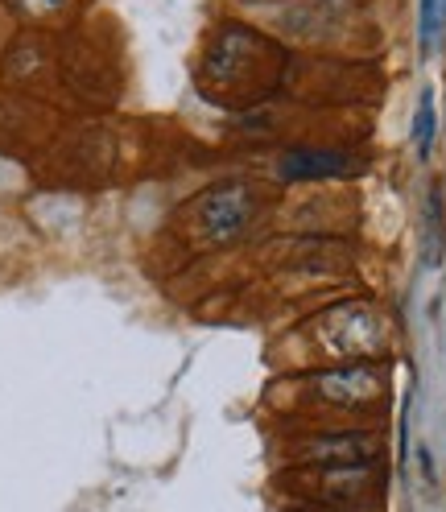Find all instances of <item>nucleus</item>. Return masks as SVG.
I'll return each mask as SVG.
<instances>
[{"mask_svg":"<svg viewBox=\"0 0 446 512\" xmlns=\"http://www.w3.org/2000/svg\"><path fill=\"white\" fill-rule=\"evenodd\" d=\"M314 335H318V343L327 347V356L352 360V364H364V360L380 356V351H385V339H389L385 318H380L372 306H364V302L327 310L314 323Z\"/></svg>","mask_w":446,"mask_h":512,"instance_id":"1","label":"nucleus"},{"mask_svg":"<svg viewBox=\"0 0 446 512\" xmlns=\"http://www.w3.org/2000/svg\"><path fill=\"white\" fill-rule=\"evenodd\" d=\"M252 211H257V203H252V195H248L240 182L215 186V190H207V195L195 203L199 236H203L207 244H228V240H236V236L248 228Z\"/></svg>","mask_w":446,"mask_h":512,"instance_id":"2","label":"nucleus"},{"mask_svg":"<svg viewBox=\"0 0 446 512\" xmlns=\"http://www.w3.org/2000/svg\"><path fill=\"white\" fill-rule=\"evenodd\" d=\"M294 459L302 467H368L380 459V438L368 430L318 434V438L294 446Z\"/></svg>","mask_w":446,"mask_h":512,"instance_id":"3","label":"nucleus"},{"mask_svg":"<svg viewBox=\"0 0 446 512\" xmlns=\"http://www.w3.org/2000/svg\"><path fill=\"white\" fill-rule=\"evenodd\" d=\"M310 488L306 496L318 500L323 508H352L376 496V463L368 467H306Z\"/></svg>","mask_w":446,"mask_h":512,"instance_id":"4","label":"nucleus"},{"mask_svg":"<svg viewBox=\"0 0 446 512\" xmlns=\"http://www.w3.org/2000/svg\"><path fill=\"white\" fill-rule=\"evenodd\" d=\"M380 389H385V376L372 364H347L318 376V397H327L335 405H368L380 397Z\"/></svg>","mask_w":446,"mask_h":512,"instance_id":"5","label":"nucleus"},{"mask_svg":"<svg viewBox=\"0 0 446 512\" xmlns=\"http://www.w3.org/2000/svg\"><path fill=\"white\" fill-rule=\"evenodd\" d=\"M356 162L352 153L343 149H285L281 162H277V174L285 182H318V178H343L352 174Z\"/></svg>","mask_w":446,"mask_h":512,"instance_id":"6","label":"nucleus"},{"mask_svg":"<svg viewBox=\"0 0 446 512\" xmlns=\"http://www.w3.org/2000/svg\"><path fill=\"white\" fill-rule=\"evenodd\" d=\"M442 248H446V215H442V190H430L426 199V265H442Z\"/></svg>","mask_w":446,"mask_h":512,"instance_id":"7","label":"nucleus"},{"mask_svg":"<svg viewBox=\"0 0 446 512\" xmlns=\"http://www.w3.org/2000/svg\"><path fill=\"white\" fill-rule=\"evenodd\" d=\"M434 91L426 87L422 100H418V120H413V145H418V157H430V145H434Z\"/></svg>","mask_w":446,"mask_h":512,"instance_id":"8","label":"nucleus"},{"mask_svg":"<svg viewBox=\"0 0 446 512\" xmlns=\"http://www.w3.org/2000/svg\"><path fill=\"white\" fill-rule=\"evenodd\" d=\"M442 9H446V0H422V50H430L434 38H438Z\"/></svg>","mask_w":446,"mask_h":512,"instance_id":"9","label":"nucleus"},{"mask_svg":"<svg viewBox=\"0 0 446 512\" xmlns=\"http://www.w3.org/2000/svg\"><path fill=\"white\" fill-rule=\"evenodd\" d=\"M21 9H29V13H38V17H46V13H54V9H62L67 0H17Z\"/></svg>","mask_w":446,"mask_h":512,"instance_id":"10","label":"nucleus"}]
</instances>
